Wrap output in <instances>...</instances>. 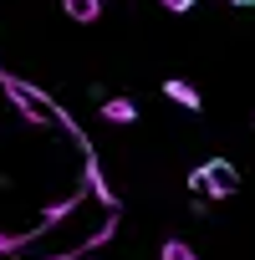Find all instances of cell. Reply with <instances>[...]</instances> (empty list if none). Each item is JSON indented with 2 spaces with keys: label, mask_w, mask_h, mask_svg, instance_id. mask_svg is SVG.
I'll use <instances>...</instances> for the list:
<instances>
[{
  "label": "cell",
  "mask_w": 255,
  "mask_h": 260,
  "mask_svg": "<svg viewBox=\"0 0 255 260\" xmlns=\"http://www.w3.org/2000/svg\"><path fill=\"white\" fill-rule=\"evenodd\" d=\"M189 189H194V194H209V199H230V194L240 189V169L225 164V158H209V164H199V169L189 174Z\"/></svg>",
  "instance_id": "1"
},
{
  "label": "cell",
  "mask_w": 255,
  "mask_h": 260,
  "mask_svg": "<svg viewBox=\"0 0 255 260\" xmlns=\"http://www.w3.org/2000/svg\"><path fill=\"white\" fill-rule=\"evenodd\" d=\"M164 97H169L174 107H184V112H199V107H204V97H199L194 82H184V77H169V82H164Z\"/></svg>",
  "instance_id": "2"
},
{
  "label": "cell",
  "mask_w": 255,
  "mask_h": 260,
  "mask_svg": "<svg viewBox=\"0 0 255 260\" xmlns=\"http://www.w3.org/2000/svg\"><path fill=\"white\" fill-rule=\"evenodd\" d=\"M61 11H67V21H77V26H97V21H102V0H61Z\"/></svg>",
  "instance_id": "3"
},
{
  "label": "cell",
  "mask_w": 255,
  "mask_h": 260,
  "mask_svg": "<svg viewBox=\"0 0 255 260\" xmlns=\"http://www.w3.org/2000/svg\"><path fill=\"white\" fill-rule=\"evenodd\" d=\"M102 117H107V122H138V102H128V97H107V102H102Z\"/></svg>",
  "instance_id": "4"
},
{
  "label": "cell",
  "mask_w": 255,
  "mask_h": 260,
  "mask_svg": "<svg viewBox=\"0 0 255 260\" xmlns=\"http://www.w3.org/2000/svg\"><path fill=\"white\" fill-rule=\"evenodd\" d=\"M158 260H199V255H194V245H184V240H164Z\"/></svg>",
  "instance_id": "5"
},
{
  "label": "cell",
  "mask_w": 255,
  "mask_h": 260,
  "mask_svg": "<svg viewBox=\"0 0 255 260\" xmlns=\"http://www.w3.org/2000/svg\"><path fill=\"white\" fill-rule=\"evenodd\" d=\"M158 6H164V11H179V16H184V11H194V0H158Z\"/></svg>",
  "instance_id": "6"
},
{
  "label": "cell",
  "mask_w": 255,
  "mask_h": 260,
  "mask_svg": "<svg viewBox=\"0 0 255 260\" xmlns=\"http://www.w3.org/2000/svg\"><path fill=\"white\" fill-rule=\"evenodd\" d=\"M230 6H255V0H230Z\"/></svg>",
  "instance_id": "7"
}]
</instances>
